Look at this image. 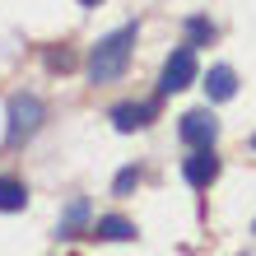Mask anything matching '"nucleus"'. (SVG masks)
I'll return each instance as SVG.
<instances>
[{
  "label": "nucleus",
  "instance_id": "20e7f679",
  "mask_svg": "<svg viewBox=\"0 0 256 256\" xmlns=\"http://www.w3.org/2000/svg\"><path fill=\"white\" fill-rule=\"evenodd\" d=\"M177 135H182L191 149H210V144H214V135H219V122H214V112H210V108H196V112L182 116Z\"/></svg>",
  "mask_w": 256,
  "mask_h": 256
},
{
  "label": "nucleus",
  "instance_id": "9d476101",
  "mask_svg": "<svg viewBox=\"0 0 256 256\" xmlns=\"http://www.w3.org/2000/svg\"><path fill=\"white\" fill-rule=\"evenodd\" d=\"M84 219H88V200H84V196H74V200H70V210L61 214V233H74Z\"/></svg>",
  "mask_w": 256,
  "mask_h": 256
},
{
  "label": "nucleus",
  "instance_id": "f8f14e48",
  "mask_svg": "<svg viewBox=\"0 0 256 256\" xmlns=\"http://www.w3.org/2000/svg\"><path fill=\"white\" fill-rule=\"evenodd\" d=\"M135 186H140V168H122V172H116V182H112L116 196H130Z\"/></svg>",
  "mask_w": 256,
  "mask_h": 256
},
{
  "label": "nucleus",
  "instance_id": "7ed1b4c3",
  "mask_svg": "<svg viewBox=\"0 0 256 256\" xmlns=\"http://www.w3.org/2000/svg\"><path fill=\"white\" fill-rule=\"evenodd\" d=\"M196 80V47H177L168 61H163V74H158V88L163 94H177Z\"/></svg>",
  "mask_w": 256,
  "mask_h": 256
},
{
  "label": "nucleus",
  "instance_id": "6e6552de",
  "mask_svg": "<svg viewBox=\"0 0 256 256\" xmlns=\"http://www.w3.org/2000/svg\"><path fill=\"white\" fill-rule=\"evenodd\" d=\"M94 238H102V242H130V238H135V224H126L122 214H102L94 224Z\"/></svg>",
  "mask_w": 256,
  "mask_h": 256
},
{
  "label": "nucleus",
  "instance_id": "f03ea898",
  "mask_svg": "<svg viewBox=\"0 0 256 256\" xmlns=\"http://www.w3.org/2000/svg\"><path fill=\"white\" fill-rule=\"evenodd\" d=\"M42 98H33V94H14L10 98V126H5V140L10 144H24L28 135H33L38 126H42Z\"/></svg>",
  "mask_w": 256,
  "mask_h": 256
},
{
  "label": "nucleus",
  "instance_id": "1a4fd4ad",
  "mask_svg": "<svg viewBox=\"0 0 256 256\" xmlns=\"http://www.w3.org/2000/svg\"><path fill=\"white\" fill-rule=\"evenodd\" d=\"M24 205H28V186L14 182V177H0V210L14 214V210H24Z\"/></svg>",
  "mask_w": 256,
  "mask_h": 256
},
{
  "label": "nucleus",
  "instance_id": "423d86ee",
  "mask_svg": "<svg viewBox=\"0 0 256 256\" xmlns=\"http://www.w3.org/2000/svg\"><path fill=\"white\" fill-rule=\"evenodd\" d=\"M149 116H154V102H116L112 126L116 130H140V126H149Z\"/></svg>",
  "mask_w": 256,
  "mask_h": 256
},
{
  "label": "nucleus",
  "instance_id": "f257e3e1",
  "mask_svg": "<svg viewBox=\"0 0 256 256\" xmlns=\"http://www.w3.org/2000/svg\"><path fill=\"white\" fill-rule=\"evenodd\" d=\"M130 47H135V24L116 28V33H108V38H98V47L88 52V80H94V84H112L116 74L126 70Z\"/></svg>",
  "mask_w": 256,
  "mask_h": 256
},
{
  "label": "nucleus",
  "instance_id": "4468645a",
  "mask_svg": "<svg viewBox=\"0 0 256 256\" xmlns=\"http://www.w3.org/2000/svg\"><path fill=\"white\" fill-rule=\"evenodd\" d=\"M80 5H102V0H80Z\"/></svg>",
  "mask_w": 256,
  "mask_h": 256
},
{
  "label": "nucleus",
  "instance_id": "dca6fc26",
  "mask_svg": "<svg viewBox=\"0 0 256 256\" xmlns=\"http://www.w3.org/2000/svg\"><path fill=\"white\" fill-rule=\"evenodd\" d=\"M252 233H256V224H252Z\"/></svg>",
  "mask_w": 256,
  "mask_h": 256
},
{
  "label": "nucleus",
  "instance_id": "0eeeda50",
  "mask_svg": "<svg viewBox=\"0 0 256 256\" xmlns=\"http://www.w3.org/2000/svg\"><path fill=\"white\" fill-rule=\"evenodd\" d=\"M205 94L214 98V102H224V98H233V94H238V74H233L228 66H214V70L205 74Z\"/></svg>",
  "mask_w": 256,
  "mask_h": 256
},
{
  "label": "nucleus",
  "instance_id": "9b49d317",
  "mask_svg": "<svg viewBox=\"0 0 256 256\" xmlns=\"http://www.w3.org/2000/svg\"><path fill=\"white\" fill-rule=\"evenodd\" d=\"M186 47H200V42H210V38H214V24H210V19H191L186 24Z\"/></svg>",
  "mask_w": 256,
  "mask_h": 256
},
{
  "label": "nucleus",
  "instance_id": "ddd939ff",
  "mask_svg": "<svg viewBox=\"0 0 256 256\" xmlns=\"http://www.w3.org/2000/svg\"><path fill=\"white\" fill-rule=\"evenodd\" d=\"M47 66H52V70H70L74 56H70V52H47Z\"/></svg>",
  "mask_w": 256,
  "mask_h": 256
},
{
  "label": "nucleus",
  "instance_id": "2eb2a0df",
  "mask_svg": "<svg viewBox=\"0 0 256 256\" xmlns=\"http://www.w3.org/2000/svg\"><path fill=\"white\" fill-rule=\"evenodd\" d=\"M252 144H256V135H252Z\"/></svg>",
  "mask_w": 256,
  "mask_h": 256
},
{
  "label": "nucleus",
  "instance_id": "39448f33",
  "mask_svg": "<svg viewBox=\"0 0 256 256\" xmlns=\"http://www.w3.org/2000/svg\"><path fill=\"white\" fill-rule=\"evenodd\" d=\"M182 177L191 186H210L219 177V158H214V149H196V154L182 163Z\"/></svg>",
  "mask_w": 256,
  "mask_h": 256
}]
</instances>
